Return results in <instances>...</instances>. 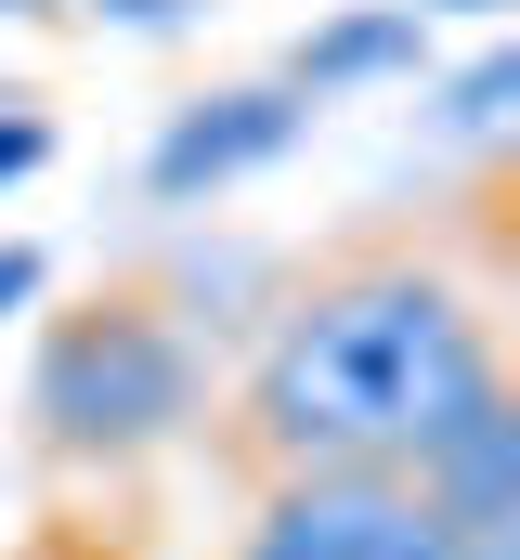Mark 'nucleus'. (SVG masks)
Returning <instances> with one entry per match:
<instances>
[{
	"label": "nucleus",
	"instance_id": "3",
	"mask_svg": "<svg viewBox=\"0 0 520 560\" xmlns=\"http://www.w3.org/2000/svg\"><path fill=\"white\" fill-rule=\"evenodd\" d=\"M222 560H456V548L403 469H312V482H260Z\"/></svg>",
	"mask_w": 520,
	"mask_h": 560
},
{
	"label": "nucleus",
	"instance_id": "4",
	"mask_svg": "<svg viewBox=\"0 0 520 560\" xmlns=\"http://www.w3.org/2000/svg\"><path fill=\"white\" fill-rule=\"evenodd\" d=\"M416 495H429V522H442V548L456 560H520V392H469L456 418L416 443V469H403Z\"/></svg>",
	"mask_w": 520,
	"mask_h": 560
},
{
	"label": "nucleus",
	"instance_id": "5",
	"mask_svg": "<svg viewBox=\"0 0 520 560\" xmlns=\"http://www.w3.org/2000/svg\"><path fill=\"white\" fill-rule=\"evenodd\" d=\"M299 131H312V105H299L286 79L196 92V105H169V131H156V156H143V196H156V209H196V196H222V183L273 170Z\"/></svg>",
	"mask_w": 520,
	"mask_h": 560
},
{
	"label": "nucleus",
	"instance_id": "8",
	"mask_svg": "<svg viewBox=\"0 0 520 560\" xmlns=\"http://www.w3.org/2000/svg\"><path fill=\"white\" fill-rule=\"evenodd\" d=\"M39 156H52V118L39 105H0V183H26Z\"/></svg>",
	"mask_w": 520,
	"mask_h": 560
},
{
	"label": "nucleus",
	"instance_id": "1",
	"mask_svg": "<svg viewBox=\"0 0 520 560\" xmlns=\"http://www.w3.org/2000/svg\"><path fill=\"white\" fill-rule=\"evenodd\" d=\"M495 378H508L495 300L456 287L429 248H365V261H326L260 326L235 392L209 405V456L248 495L312 469H416V443Z\"/></svg>",
	"mask_w": 520,
	"mask_h": 560
},
{
	"label": "nucleus",
	"instance_id": "10",
	"mask_svg": "<svg viewBox=\"0 0 520 560\" xmlns=\"http://www.w3.org/2000/svg\"><path fill=\"white\" fill-rule=\"evenodd\" d=\"M79 13H92V26H182L196 0H79Z\"/></svg>",
	"mask_w": 520,
	"mask_h": 560
},
{
	"label": "nucleus",
	"instance_id": "12",
	"mask_svg": "<svg viewBox=\"0 0 520 560\" xmlns=\"http://www.w3.org/2000/svg\"><path fill=\"white\" fill-rule=\"evenodd\" d=\"M416 13H508V0H416Z\"/></svg>",
	"mask_w": 520,
	"mask_h": 560
},
{
	"label": "nucleus",
	"instance_id": "7",
	"mask_svg": "<svg viewBox=\"0 0 520 560\" xmlns=\"http://www.w3.org/2000/svg\"><path fill=\"white\" fill-rule=\"evenodd\" d=\"M508 92H520V52H482L469 79H442V105H429V118H442L456 143H482L495 118H508Z\"/></svg>",
	"mask_w": 520,
	"mask_h": 560
},
{
	"label": "nucleus",
	"instance_id": "9",
	"mask_svg": "<svg viewBox=\"0 0 520 560\" xmlns=\"http://www.w3.org/2000/svg\"><path fill=\"white\" fill-rule=\"evenodd\" d=\"M0 560H118V548H105V535H79V522H52V535H13Z\"/></svg>",
	"mask_w": 520,
	"mask_h": 560
},
{
	"label": "nucleus",
	"instance_id": "11",
	"mask_svg": "<svg viewBox=\"0 0 520 560\" xmlns=\"http://www.w3.org/2000/svg\"><path fill=\"white\" fill-rule=\"evenodd\" d=\"M39 275H52V261H39V248H0V326H13V313H26V300H39Z\"/></svg>",
	"mask_w": 520,
	"mask_h": 560
},
{
	"label": "nucleus",
	"instance_id": "2",
	"mask_svg": "<svg viewBox=\"0 0 520 560\" xmlns=\"http://www.w3.org/2000/svg\"><path fill=\"white\" fill-rule=\"evenodd\" d=\"M196 430H209V352L169 287L118 275L39 326V365H26V456L39 469L105 482V469H143Z\"/></svg>",
	"mask_w": 520,
	"mask_h": 560
},
{
	"label": "nucleus",
	"instance_id": "6",
	"mask_svg": "<svg viewBox=\"0 0 520 560\" xmlns=\"http://www.w3.org/2000/svg\"><path fill=\"white\" fill-rule=\"evenodd\" d=\"M416 66H429V13L416 0H365V13H339V26H312L286 52V92L339 105V92H378V79H416Z\"/></svg>",
	"mask_w": 520,
	"mask_h": 560
}]
</instances>
